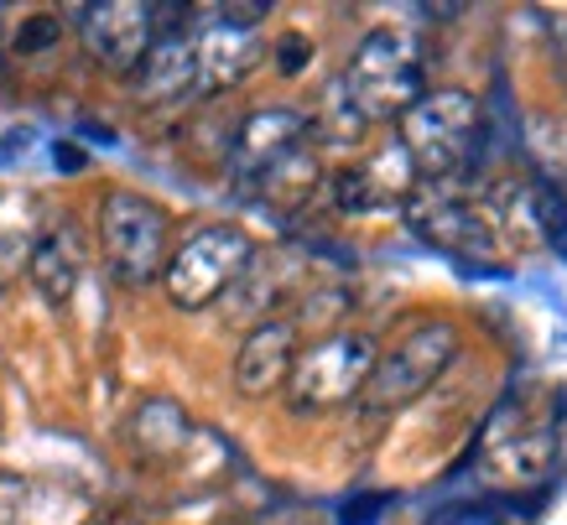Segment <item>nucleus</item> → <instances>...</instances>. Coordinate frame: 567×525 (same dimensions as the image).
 I'll return each mask as SVG.
<instances>
[{
	"instance_id": "obj_1",
	"label": "nucleus",
	"mask_w": 567,
	"mask_h": 525,
	"mask_svg": "<svg viewBox=\"0 0 567 525\" xmlns=\"http://www.w3.org/2000/svg\"><path fill=\"white\" fill-rule=\"evenodd\" d=\"M344 100L360 110V120H401L427 94V52L412 27H375L364 32L344 69Z\"/></svg>"
},
{
	"instance_id": "obj_2",
	"label": "nucleus",
	"mask_w": 567,
	"mask_h": 525,
	"mask_svg": "<svg viewBox=\"0 0 567 525\" xmlns=\"http://www.w3.org/2000/svg\"><path fill=\"white\" fill-rule=\"evenodd\" d=\"M401 152L416 167V183H453L474 162L484 131V104L468 89H427L422 100L395 120Z\"/></svg>"
},
{
	"instance_id": "obj_3",
	"label": "nucleus",
	"mask_w": 567,
	"mask_h": 525,
	"mask_svg": "<svg viewBox=\"0 0 567 525\" xmlns=\"http://www.w3.org/2000/svg\"><path fill=\"white\" fill-rule=\"evenodd\" d=\"M100 250L121 287H152L173 255V214L146 193L115 187L100 204Z\"/></svg>"
},
{
	"instance_id": "obj_4",
	"label": "nucleus",
	"mask_w": 567,
	"mask_h": 525,
	"mask_svg": "<svg viewBox=\"0 0 567 525\" xmlns=\"http://www.w3.org/2000/svg\"><path fill=\"white\" fill-rule=\"evenodd\" d=\"M458 349H464V339H458V322L427 318V322H416V328H406L391 349H380V354H375V370H370L364 390L354 395V401H360V411L385 416V411L412 406L416 395H422V390H427L432 380H437V374L458 359Z\"/></svg>"
},
{
	"instance_id": "obj_5",
	"label": "nucleus",
	"mask_w": 567,
	"mask_h": 525,
	"mask_svg": "<svg viewBox=\"0 0 567 525\" xmlns=\"http://www.w3.org/2000/svg\"><path fill=\"white\" fill-rule=\"evenodd\" d=\"M250 255H256V239L245 235L240 224H204L167 255L162 291L177 312H204L219 297H229V287L250 266Z\"/></svg>"
},
{
	"instance_id": "obj_6",
	"label": "nucleus",
	"mask_w": 567,
	"mask_h": 525,
	"mask_svg": "<svg viewBox=\"0 0 567 525\" xmlns=\"http://www.w3.org/2000/svg\"><path fill=\"white\" fill-rule=\"evenodd\" d=\"M375 339L370 333H354V328H339V333H323L318 343L297 349L292 374H287V406L297 416H318V411L349 406L364 390L370 370H375Z\"/></svg>"
},
{
	"instance_id": "obj_7",
	"label": "nucleus",
	"mask_w": 567,
	"mask_h": 525,
	"mask_svg": "<svg viewBox=\"0 0 567 525\" xmlns=\"http://www.w3.org/2000/svg\"><path fill=\"white\" fill-rule=\"evenodd\" d=\"M401 219L412 224V235L427 239L432 250L458 255L468 266H499V235L489 214L474 198L453 193V183H416L401 204Z\"/></svg>"
},
{
	"instance_id": "obj_8",
	"label": "nucleus",
	"mask_w": 567,
	"mask_h": 525,
	"mask_svg": "<svg viewBox=\"0 0 567 525\" xmlns=\"http://www.w3.org/2000/svg\"><path fill=\"white\" fill-rule=\"evenodd\" d=\"M271 17V6H214V11H193V58H198V89L193 94H224L250 79L260 63V21Z\"/></svg>"
},
{
	"instance_id": "obj_9",
	"label": "nucleus",
	"mask_w": 567,
	"mask_h": 525,
	"mask_svg": "<svg viewBox=\"0 0 567 525\" xmlns=\"http://www.w3.org/2000/svg\"><path fill=\"white\" fill-rule=\"evenodd\" d=\"M79 42L110 73H136L146 48L156 42V6L141 0H104L79 11Z\"/></svg>"
},
{
	"instance_id": "obj_10",
	"label": "nucleus",
	"mask_w": 567,
	"mask_h": 525,
	"mask_svg": "<svg viewBox=\"0 0 567 525\" xmlns=\"http://www.w3.org/2000/svg\"><path fill=\"white\" fill-rule=\"evenodd\" d=\"M416 187V167L406 162L401 146H385V152L364 156L354 167L333 172L328 177V204L339 214H380V208H401L406 193Z\"/></svg>"
},
{
	"instance_id": "obj_11",
	"label": "nucleus",
	"mask_w": 567,
	"mask_h": 525,
	"mask_svg": "<svg viewBox=\"0 0 567 525\" xmlns=\"http://www.w3.org/2000/svg\"><path fill=\"white\" fill-rule=\"evenodd\" d=\"M297 146H312V115L297 110V104H260L256 115L240 120L235 131V146H229V162H235V177L250 183L266 167H276L281 156H292Z\"/></svg>"
},
{
	"instance_id": "obj_12",
	"label": "nucleus",
	"mask_w": 567,
	"mask_h": 525,
	"mask_svg": "<svg viewBox=\"0 0 567 525\" xmlns=\"http://www.w3.org/2000/svg\"><path fill=\"white\" fill-rule=\"evenodd\" d=\"M193 21V11H188ZM136 100L141 104H177L198 89V58H193V27H156V42L136 63Z\"/></svg>"
},
{
	"instance_id": "obj_13",
	"label": "nucleus",
	"mask_w": 567,
	"mask_h": 525,
	"mask_svg": "<svg viewBox=\"0 0 567 525\" xmlns=\"http://www.w3.org/2000/svg\"><path fill=\"white\" fill-rule=\"evenodd\" d=\"M292 359H297V322L292 318H266L245 333L240 354H235V390L260 401L271 390L287 385L292 374Z\"/></svg>"
},
{
	"instance_id": "obj_14",
	"label": "nucleus",
	"mask_w": 567,
	"mask_h": 525,
	"mask_svg": "<svg viewBox=\"0 0 567 525\" xmlns=\"http://www.w3.org/2000/svg\"><path fill=\"white\" fill-rule=\"evenodd\" d=\"M84 235H79V224L63 219L52 224V229H42L32 245V255H27V276H32V287L42 291V302L63 307L79 291V276H84Z\"/></svg>"
},
{
	"instance_id": "obj_15",
	"label": "nucleus",
	"mask_w": 567,
	"mask_h": 525,
	"mask_svg": "<svg viewBox=\"0 0 567 525\" xmlns=\"http://www.w3.org/2000/svg\"><path fill=\"white\" fill-rule=\"evenodd\" d=\"M297 281H302V266H297L292 250H276V255L256 250L250 255V266H245V276L229 287V307L250 322H266L276 307L297 291Z\"/></svg>"
},
{
	"instance_id": "obj_16",
	"label": "nucleus",
	"mask_w": 567,
	"mask_h": 525,
	"mask_svg": "<svg viewBox=\"0 0 567 525\" xmlns=\"http://www.w3.org/2000/svg\"><path fill=\"white\" fill-rule=\"evenodd\" d=\"M557 463V432L547 422L516 426L484 447V469L499 478V484H542Z\"/></svg>"
},
{
	"instance_id": "obj_17",
	"label": "nucleus",
	"mask_w": 567,
	"mask_h": 525,
	"mask_svg": "<svg viewBox=\"0 0 567 525\" xmlns=\"http://www.w3.org/2000/svg\"><path fill=\"white\" fill-rule=\"evenodd\" d=\"M125 442H131V453L141 463H173L177 453H188L193 442V422L188 411L167 401V395H152V401H141L131 411V422H125Z\"/></svg>"
},
{
	"instance_id": "obj_18",
	"label": "nucleus",
	"mask_w": 567,
	"mask_h": 525,
	"mask_svg": "<svg viewBox=\"0 0 567 525\" xmlns=\"http://www.w3.org/2000/svg\"><path fill=\"white\" fill-rule=\"evenodd\" d=\"M245 187H250V193H256L266 208H276V214H297V208H302L312 193L323 187L318 152H312V146H297L292 156H281L276 167H266L260 177H250Z\"/></svg>"
},
{
	"instance_id": "obj_19",
	"label": "nucleus",
	"mask_w": 567,
	"mask_h": 525,
	"mask_svg": "<svg viewBox=\"0 0 567 525\" xmlns=\"http://www.w3.org/2000/svg\"><path fill=\"white\" fill-rule=\"evenodd\" d=\"M526 146L532 162L542 167V183H567V115H532L526 120Z\"/></svg>"
},
{
	"instance_id": "obj_20",
	"label": "nucleus",
	"mask_w": 567,
	"mask_h": 525,
	"mask_svg": "<svg viewBox=\"0 0 567 525\" xmlns=\"http://www.w3.org/2000/svg\"><path fill=\"white\" fill-rule=\"evenodd\" d=\"M58 37H63V21H58V17H32V21H21V32H17V42H11V48H17L21 58H32V52L52 48Z\"/></svg>"
},
{
	"instance_id": "obj_21",
	"label": "nucleus",
	"mask_w": 567,
	"mask_h": 525,
	"mask_svg": "<svg viewBox=\"0 0 567 525\" xmlns=\"http://www.w3.org/2000/svg\"><path fill=\"white\" fill-rule=\"evenodd\" d=\"M308 63H312V42L302 32H287L276 42V73H281V79H297Z\"/></svg>"
},
{
	"instance_id": "obj_22",
	"label": "nucleus",
	"mask_w": 567,
	"mask_h": 525,
	"mask_svg": "<svg viewBox=\"0 0 567 525\" xmlns=\"http://www.w3.org/2000/svg\"><path fill=\"white\" fill-rule=\"evenodd\" d=\"M27 255H32V245L21 235H0V291L11 287L21 276V266H27Z\"/></svg>"
},
{
	"instance_id": "obj_23",
	"label": "nucleus",
	"mask_w": 567,
	"mask_h": 525,
	"mask_svg": "<svg viewBox=\"0 0 567 525\" xmlns=\"http://www.w3.org/2000/svg\"><path fill=\"white\" fill-rule=\"evenodd\" d=\"M84 525H141L136 515H125V509H104V515H89Z\"/></svg>"
},
{
	"instance_id": "obj_24",
	"label": "nucleus",
	"mask_w": 567,
	"mask_h": 525,
	"mask_svg": "<svg viewBox=\"0 0 567 525\" xmlns=\"http://www.w3.org/2000/svg\"><path fill=\"white\" fill-rule=\"evenodd\" d=\"M79 146H58V167H84V156H73Z\"/></svg>"
},
{
	"instance_id": "obj_25",
	"label": "nucleus",
	"mask_w": 567,
	"mask_h": 525,
	"mask_svg": "<svg viewBox=\"0 0 567 525\" xmlns=\"http://www.w3.org/2000/svg\"><path fill=\"white\" fill-rule=\"evenodd\" d=\"M551 42H557V63H563V69H567V21H563V27H557V32H551Z\"/></svg>"
},
{
	"instance_id": "obj_26",
	"label": "nucleus",
	"mask_w": 567,
	"mask_h": 525,
	"mask_svg": "<svg viewBox=\"0 0 567 525\" xmlns=\"http://www.w3.org/2000/svg\"><path fill=\"white\" fill-rule=\"evenodd\" d=\"M557 193H563V198H567V183H563V187H557Z\"/></svg>"
},
{
	"instance_id": "obj_27",
	"label": "nucleus",
	"mask_w": 567,
	"mask_h": 525,
	"mask_svg": "<svg viewBox=\"0 0 567 525\" xmlns=\"http://www.w3.org/2000/svg\"><path fill=\"white\" fill-rule=\"evenodd\" d=\"M0 426H6V411H0Z\"/></svg>"
},
{
	"instance_id": "obj_28",
	"label": "nucleus",
	"mask_w": 567,
	"mask_h": 525,
	"mask_svg": "<svg viewBox=\"0 0 567 525\" xmlns=\"http://www.w3.org/2000/svg\"><path fill=\"white\" fill-rule=\"evenodd\" d=\"M0 21H6V11H0Z\"/></svg>"
}]
</instances>
